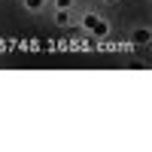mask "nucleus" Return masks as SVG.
I'll use <instances>...</instances> for the list:
<instances>
[{"mask_svg": "<svg viewBox=\"0 0 152 152\" xmlns=\"http://www.w3.org/2000/svg\"><path fill=\"white\" fill-rule=\"evenodd\" d=\"M97 18H100V12H94V9H82V15H79V28H82L85 34H91V28H94Z\"/></svg>", "mask_w": 152, "mask_h": 152, "instance_id": "nucleus-3", "label": "nucleus"}, {"mask_svg": "<svg viewBox=\"0 0 152 152\" xmlns=\"http://www.w3.org/2000/svg\"><path fill=\"white\" fill-rule=\"evenodd\" d=\"M52 21L58 24V28H67V24H73V12H67V9H52Z\"/></svg>", "mask_w": 152, "mask_h": 152, "instance_id": "nucleus-4", "label": "nucleus"}, {"mask_svg": "<svg viewBox=\"0 0 152 152\" xmlns=\"http://www.w3.org/2000/svg\"><path fill=\"white\" fill-rule=\"evenodd\" d=\"M128 43L131 46H149L152 43V28L149 24H137V28L128 31Z\"/></svg>", "mask_w": 152, "mask_h": 152, "instance_id": "nucleus-1", "label": "nucleus"}, {"mask_svg": "<svg viewBox=\"0 0 152 152\" xmlns=\"http://www.w3.org/2000/svg\"><path fill=\"white\" fill-rule=\"evenodd\" d=\"M143 3H149V0H143Z\"/></svg>", "mask_w": 152, "mask_h": 152, "instance_id": "nucleus-8", "label": "nucleus"}, {"mask_svg": "<svg viewBox=\"0 0 152 152\" xmlns=\"http://www.w3.org/2000/svg\"><path fill=\"white\" fill-rule=\"evenodd\" d=\"M79 0H49V9H67V12H76Z\"/></svg>", "mask_w": 152, "mask_h": 152, "instance_id": "nucleus-6", "label": "nucleus"}, {"mask_svg": "<svg viewBox=\"0 0 152 152\" xmlns=\"http://www.w3.org/2000/svg\"><path fill=\"white\" fill-rule=\"evenodd\" d=\"M18 6L28 12V15H43L49 9V0H18Z\"/></svg>", "mask_w": 152, "mask_h": 152, "instance_id": "nucleus-2", "label": "nucleus"}, {"mask_svg": "<svg viewBox=\"0 0 152 152\" xmlns=\"http://www.w3.org/2000/svg\"><path fill=\"white\" fill-rule=\"evenodd\" d=\"M97 3H100V6H116L119 0H97Z\"/></svg>", "mask_w": 152, "mask_h": 152, "instance_id": "nucleus-7", "label": "nucleus"}, {"mask_svg": "<svg viewBox=\"0 0 152 152\" xmlns=\"http://www.w3.org/2000/svg\"><path fill=\"white\" fill-rule=\"evenodd\" d=\"M107 34H110V21H107L104 15H100V18L94 21V28H91V37H94V40H104Z\"/></svg>", "mask_w": 152, "mask_h": 152, "instance_id": "nucleus-5", "label": "nucleus"}]
</instances>
